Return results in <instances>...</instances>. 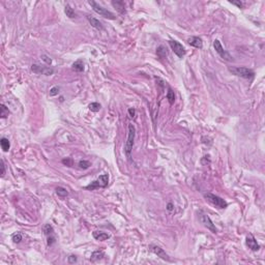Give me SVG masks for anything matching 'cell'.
<instances>
[{"label": "cell", "instance_id": "6da1fadb", "mask_svg": "<svg viewBox=\"0 0 265 265\" xmlns=\"http://www.w3.org/2000/svg\"><path fill=\"white\" fill-rule=\"evenodd\" d=\"M229 71L232 73L233 75L237 76V77H241L243 79H248V80H252L255 76V73H254L253 69L248 68V67H239V66H229L228 67Z\"/></svg>", "mask_w": 265, "mask_h": 265}, {"label": "cell", "instance_id": "7a4b0ae2", "mask_svg": "<svg viewBox=\"0 0 265 265\" xmlns=\"http://www.w3.org/2000/svg\"><path fill=\"white\" fill-rule=\"evenodd\" d=\"M135 135H136V129L132 124L129 125V136L125 141L124 144V151L125 154L129 159H131V152L132 150V146H134V140H135Z\"/></svg>", "mask_w": 265, "mask_h": 265}, {"label": "cell", "instance_id": "3957f363", "mask_svg": "<svg viewBox=\"0 0 265 265\" xmlns=\"http://www.w3.org/2000/svg\"><path fill=\"white\" fill-rule=\"evenodd\" d=\"M88 3L91 5V7L93 8L94 12H95L96 13H98V15H100L102 17L106 18V19H109V20H115L116 19L115 15H114L113 13H111L110 10L104 8L103 6H100V4L96 3L95 1H93V0H90Z\"/></svg>", "mask_w": 265, "mask_h": 265}, {"label": "cell", "instance_id": "277c9868", "mask_svg": "<svg viewBox=\"0 0 265 265\" xmlns=\"http://www.w3.org/2000/svg\"><path fill=\"white\" fill-rule=\"evenodd\" d=\"M109 183V175L108 174H103L98 177L96 180L92 181L90 185H88L87 186H85L86 190L89 191H93L96 190V188H106Z\"/></svg>", "mask_w": 265, "mask_h": 265}, {"label": "cell", "instance_id": "5b68a950", "mask_svg": "<svg viewBox=\"0 0 265 265\" xmlns=\"http://www.w3.org/2000/svg\"><path fill=\"white\" fill-rule=\"evenodd\" d=\"M204 198L207 200L209 203H211L213 206L217 208H226L227 207V202L224 199H222L221 197L217 196L214 194H211V193H206L204 194Z\"/></svg>", "mask_w": 265, "mask_h": 265}, {"label": "cell", "instance_id": "8992f818", "mask_svg": "<svg viewBox=\"0 0 265 265\" xmlns=\"http://www.w3.org/2000/svg\"><path fill=\"white\" fill-rule=\"evenodd\" d=\"M213 48H214L215 52L221 56V58H223L224 60H227V61H233V57L230 55L227 51L224 49V47L222 46L221 42L219 39H214L213 42Z\"/></svg>", "mask_w": 265, "mask_h": 265}, {"label": "cell", "instance_id": "52a82bcc", "mask_svg": "<svg viewBox=\"0 0 265 265\" xmlns=\"http://www.w3.org/2000/svg\"><path fill=\"white\" fill-rule=\"evenodd\" d=\"M199 220H200V222L203 224V226L205 227V228H207L208 230H210L212 233H217V228H215L214 224H213L211 219H210L206 213H204L203 211H200L199 212Z\"/></svg>", "mask_w": 265, "mask_h": 265}, {"label": "cell", "instance_id": "ba28073f", "mask_svg": "<svg viewBox=\"0 0 265 265\" xmlns=\"http://www.w3.org/2000/svg\"><path fill=\"white\" fill-rule=\"evenodd\" d=\"M169 45L174 54H176L179 58H182L185 55V49L183 48V46L180 42H178L177 40H169Z\"/></svg>", "mask_w": 265, "mask_h": 265}, {"label": "cell", "instance_id": "9c48e42d", "mask_svg": "<svg viewBox=\"0 0 265 265\" xmlns=\"http://www.w3.org/2000/svg\"><path fill=\"white\" fill-rule=\"evenodd\" d=\"M31 71L33 73L37 74V75H45V76H51L53 75L54 69L52 67H46V66H40L37 64H32L31 66Z\"/></svg>", "mask_w": 265, "mask_h": 265}, {"label": "cell", "instance_id": "30bf717a", "mask_svg": "<svg viewBox=\"0 0 265 265\" xmlns=\"http://www.w3.org/2000/svg\"><path fill=\"white\" fill-rule=\"evenodd\" d=\"M152 252L156 254V255H158V257L162 258L163 260H165V261H171V260H170V258H169V255H168V254L166 253L163 249L159 248V246H152Z\"/></svg>", "mask_w": 265, "mask_h": 265}, {"label": "cell", "instance_id": "8fae6325", "mask_svg": "<svg viewBox=\"0 0 265 265\" xmlns=\"http://www.w3.org/2000/svg\"><path fill=\"white\" fill-rule=\"evenodd\" d=\"M246 246L252 251H258L260 249V246L258 244L257 240L254 238L253 235H249V236L246 237Z\"/></svg>", "mask_w": 265, "mask_h": 265}, {"label": "cell", "instance_id": "7c38bea8", "mask_svg": "<svg viewBox=\"0 0 265 265\" xmlns=\"http://www.w3.org/2000/svg\"><path fill=\"white\" fill-rule=\"evenodd\" d=\"M188 45H191V46L195 47V48H197V49L203 48V42H202V39L198 36L190 37V39H188Z\"/></svg>", "mask_w": 265, "mask_h": 265}, {"label": "cell", "instance_id": "4fadbf2b", "mask_svg": "<svg viewBox=\"0 0 265 265\" xmlns=\"http://www.w3.org/2000/svg\"><path fill=\"white\" fill-rule=\"evenodd\" d=\"M87 20H88V22L90 23V25L92 26L93 28L98 29V30H103V29H104L103 24L100 23L98 19H95V18L91 17V16H87Z\"/></svg>", "mask_w": 265, "mask_h": 265}, {"label": "cell", "instance_id": "5bb4252c", "mask_svg": "<svg viewBox=\"0 0 265 265\" xmlns=\"http://www.w3.org/2000/svg\"><path fill=\"white\" fill-rule=\"evenodd\" d=\"M92 235H93L94 238H95L96 240H100V241H105V240H107L110 237L109 234H107V233H105V232H102V231H94V232L92 233Z\"/></svg>", "mask_w": 265, "mask_h": 265}, {"label": "cell", "instance_id": "9a60e30c", "mask_svg": "<svg viewBox=\"0 0 265 265\" xmlns=\"http://www.w3.org/2000/svg\"><path fill=\"white\" fill-rule=\"evenodd\" d=\"M112 5L117 10L118 13H125V4L123 1H112Z\"/></svg>", "mask_w": 265, "mask_h": 265}, {"label": "cell", "instance_id": "2e32d148", "mask_svg": "<svg viewBox=\"0 0 265 265\" xmlns=\"http://www.w3.org/2000/svg\"><path fill=\"white\" fill-rule=\"evenodd\" d=\"M73 69L75 71H78V73H81V71H84V63L81 59L77 60L76 62H74L73 64Z\"/></svg>", "mask_w": 265, "mask_h": 265}, {"label": "cell", "instance_id": "e0dca14e", "mask_svg": "<svg viewBox=\"0 0 265 265\" xmlns=\"http://www.w3.org/2000/svg\"><path fill=\"white\" fill-rule=\"evenodd\" d=\"M104 256H105V254L103 251H95V252H93L92 254H91L90 260L92 262H95V261H98V260H100Z\"/></svg>", "mask_w": 265, "mask_h": 265}, {"label": "cell", "instance_id": "ac0fdd59", "mask_svg": "<svg viewBox=\"0 0 265 265\" xmlns=\"http://www.w3.org/2000/svg\"><path fill=\"white\" fill-rule=\"evenodd\" d=\"M0 145H1V148L4 152H7L8 150H10V141H8V139L1 138V140H0Z\"/></svg>", "mask_w": 265, "mask_h": 265}, {"label": "cell", "instance_id": "d6986e66", "mask_svg": "<svg viewBox=\"0 0 265 265\" xmlns=\"http://www.w3.org/2000/svg\"><path fill=\"white\" fill-rule=\"evenodd\" d=\"M156 54H158V56L159 58H166L168 55V52H167V49H166V47L164 46H159L158 49H156Z\"/></svg>", "mask_w": 265, "mask_h": 265}, {"label": "cell", "instance_id": "ffe728a7", "mask_svg": "<svg viewBox=\"0 0 265 265\" xmlns=\"http://www.w3.org/2000/svg\"><path fill=\"white\" fill-rule=\"evenodd\" d=\"M64 13H66V17L71 18V19H73V18L76 17V13H75V10H73V8L71 7V5H67L66 6V8H64Z\"/></svg>", "mask_w": 265, "mask_h": 265}, {"label": "cell", "instance_id": "44dd1931", "mask_svg": "<svg viewBox=\"0 0 265 265\" xmlns=\"http://www.w3.org/2000/svg\"><path fill=\"white\" fill-rule=\"evenodd\" d=\"M56 193H57L58 196L61 197V198H64V197H66L67 195H68V192L66 191V188H62V186H58V188H56Z\"/></svg>", "mask_w": 265, "mask_h": 265}, {"label": "cell", "instance_id": "7402d4cb", "mask_svg": "<svg viewBox=\"0 0 265 265\" xmlns=\"http://www.w3.org/2000/svg\"><path fill=\"white\" fill-rule=\"evenodd\" d=\"M167 100H169L170 104H174L175 102V94H174V91L172 90L171 88H169V90H168V93H167Z\"/></svg>", "mask_w": 265, "mask_h": 265}, {"label": "cell", "instance_id": "603a6c76", "mask_svg": "<svg viewBox=\"0 0 265 265\" xmlns=\"http://www.w3.org/2000/svg\"><path fill=\"white\" fill-rule=\"evenodd\" d=\"M100 108H102V106H100V103H91L89 105V110L92 112H98L100 110Z\"/></svg>", "mask_w": 265, "mask_h": 265}, {"label": "cell", "instance_id": "cb8c5ba5", "mask_svg": "<svg viewBox=\"0 0 265 265\" xmlns=\"http://www.w3.org/2000/svg\"><path fill=\"white\" fill-rule=\"evenodd\" d=\"M44 232L47 236H50V235H54V230L53 227L51 225H46L44 227Z\"/></svg>", "mask_w": 265, "mask_h": 265}, {"label": "cell", "instance_id": "d4e9b609", "mask_svg": "<svg viewBox=\"0 0 265 265\" xmlns=\"http://www.w3.org/2000/svg\"><path fill=\"white\" fill-rule=\"evenodd\" d=\"M8 114H10V111H8V109L5 106H4L3 104H2L1 105V113H0V116H1V118H6L8 116Z\"/></svg>", "mask_w": 265, "mask_h": 265}, {"label": "cell", "instance_id": "484cf974", "mask_svg": "<svg viewBox=\"0 0 265 265\" xmlns=\"http://www.w3.org/2000/svg\"><path fill=\"white\" fill-rule=\"evenodd\" d=\"M90 163H89L88 161H80L79 162V167L81 168V169H88L89 167H90Z\"/></svg>", "mask_w": 265, "mask_h": 265}, {"label": "cell", "instance_id": "4316f807", "mask_svg": "<svg viewBox=\"0 0 265 265\" xmlns=\"http://www.w3.org/2000/svg\"><path fill=\"white\" fill-rule=\"evenodd\" d=\"M59 87H57V86H54V87H52V88L50 89V92H49V95L50 96H55V95H57L58 93H59Z\"/></svg>", "mask_w": 265, "mask_h": 265}, {"label": "cell", "instance_id": "83f0119b", "mask_svg": "<svg viewBox=\"0 0 265 265\" xmlns=\"http://www.w3.org/2000/svg\"><path fill=\"white\" fill-rule=\"evenodd\" d=\"M21 240H22L21 233H16V234L13 235V241L15 242V243H19Z\"/></svg>", "mask_w": 265, "mask_h": 265}, {"label": "cell", "instance_id": "f1b7e54d", "mask_svg": "<svg viewBox=\"0 0 265 265\" xmlns=\"http://www.w3.org/2000/svg\"><path fill=\"white\" fill-rule=\"evenodd\" d=\"M67 261H68V263L69 264H74V263H76V262H77V256H75V255H71L68 257V259H67Z\"/></svg>", "mask_w": 265, "mask_h": 265}, {"label": "cell", "instance_id": "f546056e", "mask_svg": "<svg viewBox=\"0 0 265 265\" xmlns=\"http://www.w3.org/2000/svg\"><path fill=\"white\" fill-rule=\"evenodd\" d=\"M48 237V246H52V244L54 243V242H55V236H54V235H50V236H47Z\"/></svg>", "mask_w": 265, "mask_h": 265}, {"label": "cell", "instance_id": "4dcf8cb0", "mask_svg": "<svg viewBox=\"0 0 265 265\" xmlns=\"http://www.w3.org/2000/svg\"><path fill=\"white\" fill-rule=\"evenodd\" d=\"M40 58H42V61H45L47 64H51V63H52V60H51L47 55H42V57H40Z\"/></svg>", "mask_w": 265, "mask_h": 265}, {"label": "cell", "instance_id": "1f68e13d", "mask_svg": "<svg viewBox=\"0 0 265 265\" xmlns=\"http://www.w3.org/2000/svg\"><path fill=\"white\" fill-rule=\"evenodd\" d=\"M0 164H1V176H4V174H5V164H4L3 159H1Z\"/></svg>", "mask_w": 265, "mask_h": 265}, {"label": "cell", "instance_id": "d6a6232c", "mask_svg": "<svg viewBox=\"0 0 265 265\" xmlns=\"http://www.w3.org/2000/svg\"><path fill=\"white\" fill-rule=\"evenodd\" d=\"M62 163H63L64 165L68 166V167H71V159H63V161H62Z\"/></svg>", "mask_w": 265, "mask_h": 265}, {"label": "cell", "instance_id": "836d02e7", "mask_svg": "<svg viewBox=\"0 0 265 265\" xmlns=\"http://www.w3.org/2000/svg\"><path fill=\"white\" fill-rule=\"evenodd\" d=\"M230 3H232V4H234V5L238 6L239 8H242V3H241V2H239V1H230Z\"/></svg>", "mask_w": 265, "mask_h": 265}, {"label": "cell", "instance_id": "e575fe53", "mask_svg": "<svg viewBox=\"0 0 265 265\" xmlns=\"http://www.w3.org/2000/svg\"><path fill=\"white\" fill-rule=\"evenodd\" d=\"M129 114H130V116H131L132 118L135 117V114H136V111H135V109H132V108L129 109Z\"/></svg>", "mask_w": 265, "mask_h": 265}, {"label": "cell", "instance_id": "d590c367", "mask_svg": "<svg viewBox=\"0 0 265 265\" xmlns=\"http://www.w3.org/2000/svg\"><path fill=\"white\" fill-rule=\"evenodd\" d=\"M167 209L169 210V211H172V210L174 209V205H173L172 203H168L167 204Z\"/></svg>", "mask_w": 265, "mask_h": 265}]
</instances>
